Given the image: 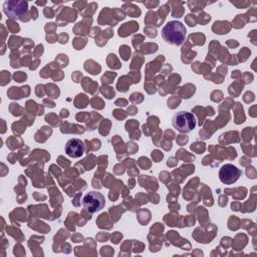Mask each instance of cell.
Here are the masks:
<instances>
[{
	"label": "cell",
	"instance_id": "1",
	"mask_svg": "<svg viewBox=\"0 0 257 257\" xmlns=\"http://www.w3.org/2000/svg\"><path fill=\"white\" fill-rule=\"evenodd\" d=\"M186 27L179 21H170L162 29L164 40L170 44L180 45L186 37Z\"/></svg>",
	"mask_w": 257,
	"mask_h": 257
},
{
	"label": "cell",
	"instance_id": "2",
	"mask_svg": "<svg viewBox=\"0 0 257 257\" xmlns=\"http://www.w3.org/2000/svg\"><path fill=\"white\" fill-rule=\"evenodd\" d=\"M172 122L174 127L183 134L192 132L196 126V118L194 114L186 110H181L175 113Z\"/></svg>",
	"mask_w": 257,
	"mask_h": 257
},
{
	"label": "cell",
	"instance_id": "3",
	"mask_svg": "<svg viewBox=\"0 0 257 257\" xmlns=\"http://www.w3.org/2000/svg\"><path fill=\"white\" fill-rule=\"evenodd\" d=\"M105 204L104 197L101 193L91 191L88 192L82 200V205L86 211L89 213H95L100 211Z\"/></svg>",
	"mask_w": 257,
	"mask_h": 257
},
{
	"label": "cell",
	"instance_id": "4",
	"mask_svg": "<svg viewBox=\"0 0 257 257\" xmlns=\"http://www.w3.org/2000/svg\"><path fill=\"white\" fill-rule=\"evenodd\" d=\"M4 12L8 17L16 18L27 11V2L24 1H7L3 6Z\"/></svg>",
	"mask_w": 257,
	"mask_h": 257
},
{
	"label": "cell",
	"instance_id": "5",
	"mask_svg": "<svg viewBox=\"0 0 257 257\" xmlns=\"http://www.w3.org/2000/svg\"><path fill=\"white\" fill-rule=\"evenodd\" d=\"M241 175V172L233 165H224L219 173V177L220 180L225 183V184H232L235 181H237V179L239 178V176Z\"/></svg>",
	"mask_w": 257,
	"mask_h": 257
},
{
	"label": "cell",
	"instance_id": "6",
	"mask_svg": "<svg viewBox=\"0 0 257 257\" xmlns=\"http://www.w3.org/2000/svg\"><path fill=\"white\" fill-rule=\"evenodd\" d=\"M85 147L82 141L78 139H71L65 145V153L71 158H79L83 155Z\"/></svg>",
	"mask_w": 257,
	"mask_h": 257
}]
</instances>
